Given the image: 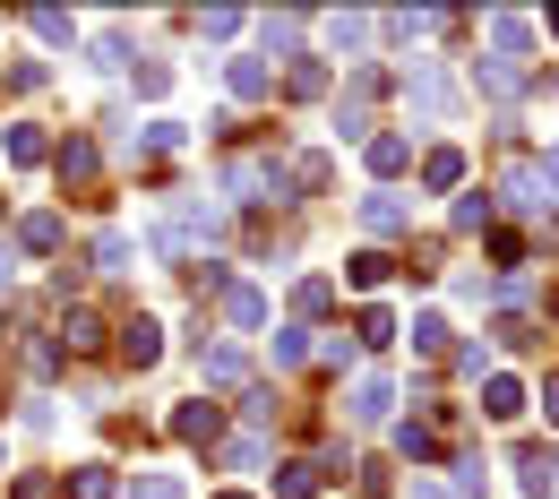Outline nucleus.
<instances>
[{"label":"nucleus","mask_w":559,"mask_h":499,"mask_svg":"<svg viewBox=\"0 0 559 499\" xmlns=\"http://www.w3.org/2000/svg\"><path fill=\"white\" fill-rule=\"evenodd\" d=\"M448 224H456V233H499V199H490V190H465V199L448 207Z\"/></svg>","instance_id":"obj_24"},{"label":"nucleus","mask_w":559,"mask_h":499,"mask_svg":"<svg viewBox=\"0 0 559 499\" xmlns=\"http://www.w3.org/2000/svg\"><path fill=\"white\" fill-rule=\"evenodd\" d=\"M86 61H95V70H130V35H121V26H112V35H95V44H86Z\"/></svg>","instance_id":"obj_35"},{"label":"nucleus","mask_w":559,"mask_h":499,"mask_svg":"<svg viewBox=\"0 0 559 499\" xmlns=\"http://www.w3.org/2000/svg\"><path fill=\"white\" fill-rule=\"evenodd\" d=\"M439 345H448V319H439V310H421V319H414V354H439Z\"/></svg>","instance_id":"obj_41"},{"label":"nucleus","mask_w":559,"mask_h":499,"mask_svg":"<svg viewBox=\"0 0 559 499\" xmlns=\"http://www.w3.org/2000/svg\"><path fill=\"white\" fill-rule=\"evenodd\" d=\"M421 190H465V155L456 146H430L421 155Z\"/></svg>","instance_id":"obj_26"},{"label":"nucleus","mask_w":559,"mask_h":499,"mask_svg":"<svg viewBox=\"0 0 559 499\" xmlns=\"http://www.w3.org/2000/svg\"><path fill=\"white\" fill-rule=\"evenodd\" d=\"M26 26H35L44 44H78V17H70V9H26Z\"/></svg>","instance_id":"obj_33"},{"label":"nucleus","mask_w":559,"mask_h":499,"mask_svg":"<svg viewBox=\"0 0 559 499\" xmlns=\"http://www.w3.org/2000/svg\"><path fill=\"white\" fill-rule=\"evenodd\" d=\"M199 379H207V388H241V379H250V354H241V345H207V336H199Z\"/></svg>","instance_id":"obj_11"},{"label":"nucleus","mask_w":559,"mask_h":499,"mask_svg":"<svg viewBox=\"0 0 559 499\" xmlns=\"http://www.w3.org/2000/svg\"><path fill=\"white\" fill-rule=\"evenodd\" d=\"M396 456L430 465V456H439V430H430V423H396Z\"/></svg>","instance_id":"obj_32"},{"label":"nucleus","mask_w":559,"mask_h":499,"mask_svg":"<svg viewBox=\"0 0 559 499\" xmlns=\"http://www.w3.org/2000/svg\"><path fill=\"white\" fill-rule=\"evenodd\" d=\"M396 268H405V259H388V250H353V259H345V285L353 293H379Z\"/></svg>","instance_id":"obj_22"},{"label":"nucleus","mask_w":559,"mask_h":499,"mask_svg":"<svg viewBox=\"0 0 559 499\" xmlns=\"http://www.w3.org/2000/svg\"><path fill=\"white\" fill-rule=\"evenodd\" d=\"M490 491V465H483V448H456V499H483Z\"/></svg>","instance_id":"obj_30"},{"label":"nucleus","mask_w":559,"mask_h":499,"mask_svg":"<svg viewBox=\"0 0 559 499\" xmlns=\"http://www.w3.org/2000/svg\"><path fill=\"white\" fill-rule=\"evenodd\" d=\"M361 155H370V173H379V181H396V173L414 164V139H405V130H370Z\"/></svg>","instance_id":"obj_16"},{"label":"nucleus","mask_w":559,"mask_h":499,"mask_svg":"<svg viewBox=\"0 0 559 499\" xmlns=\"http://www.w3.org/2000/svg\"><path fill=\"white\" fill-rule=\"evenodd\" d=\"M345 414L353 423H388V414H396V379H388V370H361L353 396H345Z\"/></svg>","instance_id":"obj_7"},{"label":"nucleus","mask_w":559,"mask_h":499,"mask_svg":"<svg viewBox=\"0 0 559 499\" xmlns=\"http://www.w3.org/2000/svg\"><path fill=\"white\" fill-rule=\"evenodd\" d=\"M9 164H17V173H35V164H52V139H44V130H35V121H9Z\"/></svg>","instance_id":"obj_21"},{"label":"nucleus","mask_w":559,"mask_h":499,"mask_svg":"<svg viewBox=\"0 0 559 499\" xmlns=\"http://www.w3.org/2000/svg\"><path fill=\"white\" fill-rule=\"evenodd\" d=\"M26 370H35V379H52V370H61V345H52V336H44V345H26Z\"/></svg>","instance_id":"obj_45"},{"label":"nucleus","mask_w":559,"mask_h":499,"mask_svg":"<svg viewBox=\"0 0 559 499\" xmlns=\"http://www.w3.org/2000/svg\"><path fill=\"white\" fill-rule=\"evenodd\" d=\"M215 456H224V474H259V465H267V439L250 430V439H224Z\"/></svg>","instance_id":"obj_28"},{"label":"nucleus","mask_w":559,"mask_h":499,"mask_svg":"<svg viewBox=\"0 0 559 499\" xmlns=\"http://www.w3.org/2000/svg\"><path fill=\"white\" fill-rule=\"evenodd\" d=\"M112 336H121V361H130V370H155V361H164V328H155V319H121V328H112Z\"/></svg>","instance_id":"obj_10"},{"label":"nucleus","mask_w":559,"mask_h":499,"mask_svg":"<svg viewBox=\"0 0 559 499\" xmlns=\"http://www.w3.org/2000/svg\"><path fill=\"white\" fill-rule=\"evenodd\" d=\"M130 70H139V95H164V86H173V70H164V61H130Z\"/></svg>","instance_id":"obj_46"},{"label":"nucleus","mask_w":559,"mask_h":499,"mask_svg":"<svg viewBox=\"0 0 559 499\" xmlns=\"http://www.w3.org/2000/svg\"><path fill=\"white\" fill-rule=\"evenodd\" d=\"M70 491H78V499H112V465H78Z\"/></svg>","instance_id":"obj_39"},{"label":"nucleus","mask_w":559,"mask_h":499,"mask_svg":"<svg viewBox=\"0 0 559 499\" xmlns=\"http://www.w3.org/2000/svg\"><path fill=\"white\" fill-rule=\"evenodd\" d=\"M17 285V250H9V241H0V293Z\"/></svg>","instance_id":"obj_48"},{"label":"nucleus","mask_w":559,"mask_h":499,"mask_svg":"<svg viewBox=\"0 0 559 499\" xmlns=\"http://www.w3.org/2000/svg\"><path fill=\"white\" fill-rule=\"evenodd\" d=\"M405 104H414V112H430V121H448V112H456L448 70H439V61H414V70H405Z\"/></svg>","instance_id":"obj_4"},{"label":"nucleus","mask_w":559,"mask_h":499,"mask_svg":"<svg viewBox=\"0 0 559 499\" xmlns=\"http://www.w3.org/2000/svg\"><path fill=\"white\" fill-rule=\"evenodd\" d=\"M551 474H559V456L543 448V439H525V448H516V483H525V499H551Z\"/></svg>","instance_id":"obj_18"},{"label":"nucleus","mask_w":559,"mask_h":499,"mask_svg":"<svg viewBox=\"0 0 559 499\" xmlns=\"http://www.w3.org/2000/svg\"><path fill=\"white\" fill-rule=\"evenodd\" d=\"M215 233H224V215H215L207 199H181V207H164V215H155L146 250H155V259H173V268H199V250H207Z\"/></svg>","instance_id":"obj_1"},{"label":"nucleus","mask_w":559,"mask_h":499,"mask_svg":"<svg viewBox=\"0 0 559 499\" xmlns=\"http://www.w3.org/2000/svg\"><path fill=\"white\" fill-rule=\"evenodd\" d=\"M301 35H310V17H293V9H276V17H259V44H267V61H301Z\"/></svg>","instance_id":"obj_14"},{"label":"nucleus","mask_w":559,"mask_h":499,"mask_svg":"<svg viewBox=\"0 0 559 499\" xmlns=\"http://www.w3.org/2000/svg\"><path fill=\"white\" fill-rule=\"evenodd\" d=\"M336 139H361V146H370V112L345 104V95H336Z\"/></svg>","instance_id":"obj_42"},{"label":"nucleus","mask_w":559,"mask_h":499,"mask_svg":"<svg viewBox=\"0 0 559 499\" xmlns=\"http://www.w3.org/2000/svg\"><path fill=\"white\" fill-rule=\"evenodd\" d=\"M474 86H483L490 104H516V95H534L543 78L525 70V61H499V52H490V61H474Z\"/></svg>","instance_id":"obj_5"},{"label":"nucleus","mask_w":559,"mask_h":499,"mask_svg":"<svg viewBox=\"0 0 559 499\" xmlns=\"http://www.w3.org/2000/svg\"><path fill=\"white\" fill-rule=\"evenodd\" d=\"M17 250L52 259V250H61V215H52V207H26V215H17Z\"/></svg>","instance_id":"obj_19"},{"label":"nucleus","mask_w":559,"mask_h":499,"mask_svg":"<svg viewBox=\"0 0 559 499\" xmlns=\"http://www.w3.org/2000/svg\"><path fill=\"white\" fill-rule=\"evenodd\" d=\"M319 35H328V52H361V44L379 35V17H361V9H336V17H319Z\"/></svg>","instance_id":"obj_15"},{"label":"nucleus","mask_w":559,"mask_h":499,"mask_svg":"<svg viewBox=\"0 0 559 499\" xmlns=\"http://www.w3.org/2000/svg\"><path fill=\"white\" fill-rule=\"evenodd\" d=\"M173 439H181V448H215V439H224V405H207V396L173 405Z\"/></svg>","instance_id":"obj_8"},{"label":"nucleus","mask_w":559,"mask_h":499,"mask_svg":"<svg viewBox=\"0 0 559 499\" xmlns=\"http://www.w3.org/2000/svg\"><path fill=\"white\" fill-rule=\"evenodd\" d=\"M215 301H224V319H233L241 336H259V328H267V301H259V285H224Z\"/></svg>","instance_id":"obj_20"},{"label":"nucleus","mask_w":559,"mask_h":499,"mask_svg":"<svg viewBox=\"0 0 559 499\" xmlns=\"http://www.w3.org/2000/svg\"><path fill=\"white\" fill-rule=\"evenodd\" d=\"M499 199H508V207H525V215H543V207H551V190H543V164L508 155V173H499Z\"/></svg>","instance_id":"obj_6"},{"label":"nucleus","mask_w":559,"mask_h":499,"mask_svg":"<svg viewBox=\"0 0 559 499\" xmlns=\"http://www.w3.org/2000/svg\"><path fill=\"white\" fill-rule=\"evenodd\" d=\"M405 499H456V491H439V483H414V491H405Z\"/></svg>","instance_id":"obj_50"},{"label":"nucleus","mask_w":559,"mask_h":499,"mask_svg":"<svg viewBox=\"0 0 559 499\" xmlns=\"http://www.w3.org/2000/svg\"><path fill=\"white\" fill-rule=\"evenodd\" d=\"M543 414H551V423H559V379H551V388H543Z\"/></svg>","instance_id":"obj_51"},{"label":"nucleus","mask_w":559,"mask_h":499,"mask_svg":"<svg viewBox=\"0 0 559 499\" xmlns=\"http://www.w3.org/2000/svg\"><path fill=\"white\" fill-rule=\"evenodd\" d=\"M215 499H250V491H215Z\"/></svg>","instance_id":"obj_53"},{"label":"nucleus","mask_w":559,"mask_h":499,"mask_svg":"<svg viewBox=\"0 0 559 499\" xmlns=\"http://www.w3.org/2000/svg\"><path fill=\"white\" fill-rule=\"evenodd\" d=\"M543 26H551V35H559V9H551V17H543Z\"/></svg>","instance_id":"obj_52"},{"label":"nucleus","mask_w":559,"mask_h":499,"mask_svg":"<svg viewBox=\"0 0 559 499\" xmlns=\"http://www.w3.org/2000/svg\"><path fill=\"white\" fill-rule=\"evenodd\" d=\"M543 190H559V146H551V155H543Z\"/></svg>","instance_id":"obj_49"},{"label":"nucleus","mask_w":559,"mask_h":499,"mask_svg":"<svg viewBox=\"0 0 559 499\" xmlns=\"http://www.w3.org/2000/svg\"><path fill=\"white\" fill-rule=\"evenodd\" d=\"M405 224H414V215H405V199H396V190H370V199H361V233H379V241H396Z\"/></svg>","instance_id":"obj_17"},{"label":"nucleus","mask_w":559,"mask_h":499,"mask_svg":"<svg viewBox=\"0 0 559 499\" xmlns=\"http://www.w3.org/2000/svg\"><path fill=\"white\" fill-rule=\"evenodd\" d=\"M353 345H361V354L396 345V319H388V310H361V319H353Z\"/></svg>","instance_id":"obj_31"},{"label":"nucleus","mask_w":559,"mask_h":499,"mask_svg":"<svg viewBox=\"0 0 559 499\" xmlns=\"http://www.w3.org/2000/svg\"><path fill=\"white\" fill-rule=\"evenodd\" d=\"M190 26H199V35H207V44H233V35H241V9H199V17H190Z\"/></svg>","instance_id":"obj_37"},{"label":"nucleus","mask_w":559,"mask_h":499,"mask_svg":"<svg viewBox=\"0 0 559 499\" xmlns=\"http://www.w3.org/2000/svg\"><path fill=\"white\" fill-rule=\"evenodd\" d=\"M328 301H336L328 276H301V285H293V310H301V319H328Z\"/></svg>","instance_id":"obj_34"},{"label":"nucleus","mask_w":559,"mask_h":499,"mask_svg":"<svg viewBox=\"0 0 559 499\" xmlns=\"http://www.w3.org/2000/svg\"><path fill=\"white\" fill-rule=\"evenodd\" d=\"M95 164H104V155H95V139H61L52 146V173H61V190H95Z\"/></svg>","instance_id":"obj_9"},{"label":"nucleus","mask_w":559,"mask_h":499,"mask_svg":"<svg viewBox=\"0 0 559 499\" xmlns=\"http://www.w3.org/2000/svg\"><path fill=\"white\" fill-rule=\"evenodd\" d=\"M293 361H310V328H276V370H293Z\"/></svg>","instance_id":"obj_40"},{"label":"nucleus","mask_w":559,"mask_h":499,"mask_svg":"<svg viewBox=\"0 0 559 499\" xmlns=\"http://www.w3.org/2000/svg\"><path fill=\"white\" fill-rule=\"evenodd\" d=\"M130 259H139L130 233H95V276H130Z\"/></svg>","instance_id":"obj_27"},{"label":"nucleus","mask_w":559,"mask_h":499,"mask_svg":"<svg viewBox=\"0 0 559 499\" xmlns=\"http://www.w3.org/2000/svg\"><path fill=\"white\" fill-rule=\"evenodd\" d=\"M224 199H241V207L293 199V173H284V155H233V164H224Z\"/></svg>","instance_id":"obj_2"},{"label":"nucleus","mask_w":559,"mask_h":499,"mask_svg":"<svg viewBox=\"0 0 559 499\" xmlns=\"http://www.w3.org/2000/svg\"><path fill=\"white\" fill-rule=\"evenodd\" d=\"M328 474H345V448H328V456H284L276 465V499H319Z\"/></svg>","instance_id":"obj_3"},{"label":"nucleus","mask_w":559,"mask_h":499,"mask_svg":"<svg viewBox=\"0 0 559 499\" xmlns=\"http://www.w3.org/2000/svg\"><path fill=\"white\" fill-rule=\"evenodd\" d=\"M284 95H301V104H310V95H328V61H319V52H301L293 78H284Z\"/></svg>","instance_id":"obj_29"},{"label":"nucleus","mask_w":559,"mask_h":499,"mask_svg":"<svg viewBox=\"0 0 559 499\" xmlns=\"http://www.w3.org/2000/svg\"><path fill=\"white\" fill-rule=\"evenodd\" d=\"M61 345H70V354H104V319H95L86 301H70V310H61Z\"/></svg>","instance_id":"obj_23"},{"label":"nucleus","mask_w":559,"mask_h":499,"mask_svg":"<svg viewBox=\"0 0 559 499\" xmlns=\"http://www.w3.org/2000/svg\"><path fill=\"white\" fill-rule=\"evenodd\" d=\"M483 414H490V423H516V414H525V388H516L508 370H490V379H483Z\"/></svg>","instance_id":"obj_25"},{"label":"nucleus","mask_w":559,"mask_h":499,"mask_svg":"<svg viewBox=\"0 0 559 499\" xmlns=\"http://www.w3.org/2000/svg\"><path fill=\"white\" fill-rule=\"evenodd\" d=\"M241 423H276V388H250L241 396Z\"/></svg>","instance_id":"obj_44"},{"label":"nucleus","mask_w":559,"mask_h":499,"mask_svg":"<svg viewBox=\"0 0 559 499\" xmlns=\"http://www.w3.org/2000/svg\"><path fill=\"white\" fill-rule=\"evenodd\" d=\"M224 86H233L241 104H259V95L276 86V70H267V52H233V61H224Z\"/></svg>","instance_id":"obj_12"},{"label":"nucleus","mask_w":559,"mask_h":499,"mask_svg":"<svg viewBox=\"0 0 559 499\" xmlns=\"http://www.w3.org/2000/svg\"><path fill=\"white\" fill-rule=\"evenodd\" d=\"M490 52H499V61H525V52H534V17L490 9Z\"/></svg>","instance_id":"obj_13"},{"label":"nucleus","mask_w":559,"mask_h":499,"mask_svg":"<svg viewBox=\"0 0 559 499\" xmlns=\"http://www.w3.org/2000/svg\"><path fill=\"white\" fill-rule=\"evenodd\" d=\"M284 173H293V190H328V155L310 146V155H284Z\"/></svg>","instance_id":"obj_36"},{"label":"nucleus","mask_w":559,"mask_h":499,"mask_svg":"<svg viewBox=\"0 0 559 499\" xmlns=\"http://www.w3.org/2000/svg\"><path fill=\"white\" fill-rule=\"evenodd\" d=\"M121 499H181V483H173V474H139Z\"/></svg>","instance_id":"obj_43"},{"label":"nucleus","mask_w":559,"mask_h":499,"mask_svg":"<svg viewBox=\"0 0 559 499\" xmlns=\"http://www.w3.org/2000/svg\"><path fill=\"white\" fill-rule=\"evenodd\" d=\"M139 155H181V121H146V130H139Z\"/></svg>","instance_id":"obj_38"},{"label":"nucleus","mask_w":559,"mask_h":499,"mask_svg":"<svg viewBox=\"0 0 559 499\" xmlns=\"http://www.w3.org/2000/svg\"><path fill=\"white\" fill-rule=\"evenodd\" d=\"M9 499H52V474H17V491Z\"/></svg>","instance_id":"obj_47"}]
</instances>
